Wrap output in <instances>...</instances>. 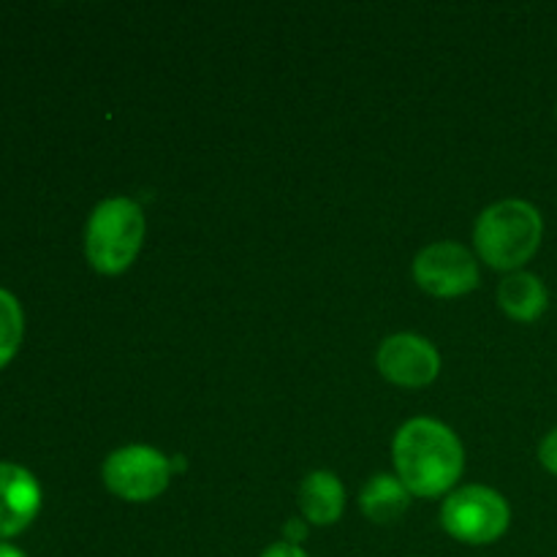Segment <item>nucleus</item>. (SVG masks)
Returning a JSON list of instances; mask_svg holds the SVG:
<instances>
[{"instance_id": "obj_1", "label": "nucleus", "mask_w": 557, "mask_h": 557, "mask_svg": "<svg viewBox=\"0 0 557 557\" xmlns=\"http://www.w3.org/2000/svg\"><path fill=\"white\" fill-rule=\"evenodd\" d=\"M392 455L397 479L419 498L449 493L466 466L460 438L446 424L428 417L411 419L397 430Z\"/></svg>"}, {"instance_id": "obj_2", "label": "nucleus", "mask_w": 557, "mask_h": 557, "mask_svg": "<svg viewBox=\"0 0 557 557\" xmlns=\"http://www.w3.org/2000/svg\"><path fill=\"white\" fill-rule=\"evenodd\" d=\"M544 237L542 212L522 199H504L487 207L473 228L479 256L493 270L515 272L536 256Z\"/></svg>"}, {"instance_id": "obj_3", "label": "nucleus", "mask_w": 557, "mask_h": 557, "mask_svg": "<svg viewBox=\"0 0 557 557\" xmlns=\"http://www.w3.org/2000/svg\"><path fill=\"white\" fill-rule=\"evenodd\" d=\"M145 239V212L125 196L101 201L85 228V256L101 275H120L134 264Z\"/></svg>"}, {"instance_id": "obj_4", "label": "nucleus", "mask_w": 557, "mask_h": 557, "mask_svg": "<svg viewBox=\"0 0 557 557\" xmlns=\"http://www.w3.org/2000/svg\"><path fill=\"white\" fill-rule=\"evenodd\" d=\"M441 522H444L446 533L457 542L484 547V544L498 542L509 531L511 511L504 495L490 487L471 484V487L455 490L444 500Z\"/></svg>"}, {"instance_id": "obj_5", "label": "nucleus", "mask_w": 557, "mask_h": 557, "mask_svg": "<svg viewBox=\"0 0 557 557\" xmlns=\"http://www.w3.org/2000/svg\"><path fill=\"white\" fill-rule=\"evenodd\" d=\"M172 462L150 446H125L112 451L103 462V484L109 493L131 504L158 498L169 487Z\"/></svg>"}, {"instance_id": "obj_6", "label": "nucleus", "mask_w": 557, "mask_h": 557, "mask_svg": "<svg viewBox=\"0 0 557 557\" xmlns=\"http://www.w3.org/2000/svg\"><path fill=\"white\" fill-rule=\"evenodd\" d=\"M413 277L422 292L449 299L479 286V267L471 250L462 245L435 243L413 259Z\"/></svg>"}, {"instance_id": "obj_7", "label": "nucleus", "mask_w": 557, "mask_h": 557, "mask_svg": "<svg viewBox=\"0 0 557 557\" xmlns=\"http://www.w3.org/2000/svg\"><path fill=\"white\" fill-rule=\"evenodd\" d=\"M379 370L386 381L406 389H422L441 373V357L430 341L419 335H392L379 348Z\"/></svg>"}, {"instance_id": "obj_8", "label": "nucleus", "mask_w": 557, "mask_h": 557, "mask_svg": "<svg viewBox=\"0 0 557 557\" xmlns=\"http://www.w3.org/2000/svg\"><path fill=\"white\" fill-rule=\"evenodd\" d=\"M41 511V487L27 468L0 462V542L20 536Z\"/></svg>"}, {"instance_id": "obj_9", "label": "nucleus", "mask_w": 557, "mask_h": 557, "mask_svg": "<svg viewBox=\"0 0 557 557\" xmlns=\"http://www.w3.org/2000/svg\"><path fill=\"white\" fill-rule=\"evenodd\" d=\"M299 506L310 525H335L346 509V490L330 471H313L299 487Z\"/></svg>"}, {"instance_id": "obj_10", "label": "nucleus", "mask_w": 557, "mask_h": 557, "mask_svg": "<svg viewBox=\"0 0 557 557\" xmlns=\"http://www.w3.org/2000/svg\"><path fill=\"white\" fill-rule=\"evenodd\" d=\"M549 294L542 277L531 275V272H511L504 277L498 286V305L509 319L531 324L539 315L547 310Z\"/></svg>"}, {"instance_id": "obj_11", "label": "nucleus", "mask_w": 557, "mask_h": 557, "mask_svg": "<svg viewBox=\"0 0 557 557\" xmlns=\"http://www.w3.org/2000/svg\"><path fill=\"white\" fill-rule=\"evenodd\" d=\"M408 504H411V493L406 490V484L395 476H386V473H379V476L370 479L368 487L359 495L362 515L370 522H375V525L397 522L406 515Z\"/></svg>"}, {"instance_id": "obj_12", "label": "nucleus", "mask_w": 557, "mask_h": 557, "mask_svg": "<svg viewBox=\"0 0 557 557\" xmlns=\"http://www.w3.org/2000/svg\"><path fill=\"white\" fill-rule=\"evenodd\" d=\"M22 335H25V315H22L20 299L0 288V370L16 357Z\"/></svg>"}, {"instance_id": "obj_13", "label": "nucleus", "mask_w": 557, "mask_h": 557, "mask_svg": "<svg viewBox=\"0 0 557 557\" xmlns=\"http://www.w3.org/2000/svg\"><path fill=\"white\" fill-rule=\"evenodd\" d=\"M539 460H542V466L547 468L549 473H555L557 476V428L553 433L544 435L542 446H539Z\"/></svg>"}, {"instance_id": "obj_14", "label": "nucleus", "mask_w": 557, "mask_h": 557, "mask_svg": "<svg viewBox=\"0 0 557 557\" xmlns=\"http://www.w3.org/2000/svg\"><path fill=\"white\" fill-rule=\"evenodd\" d=\"M261 557H308V553H305L302 547H297V544L277 542V544H272V547H267Z\"/></svg>"}, {"instance_id": "obj_15", "label": "nucleus", "mask_w": 557, "mask_h": 557, "mask_svg": "<svg viewBox=\"0 0 557 557\" xmlns=\"http://www.w3.org/2000/svg\"><path fill=\"white\" fill-rule=\"evenodd\" d=\"M305 536H308V525L302 520H288L286 522V542L288 544H302Z\"/></svg>"}, {"instance_id": "obj_16", "label": "nucleus", "mask_w": 557, "mask_h": 557, "mask_svg": "<svg viewBox=\"0 0 557 557\" xmlns=\"http://www.w3.org/2000/svg\"><path fill=\"white\" fill-rule=\"evenodd\" d=\"M0 557H27V555L22 553V549H16L14 544H9V542H0Z\"/></svg>"}]
</instances>
